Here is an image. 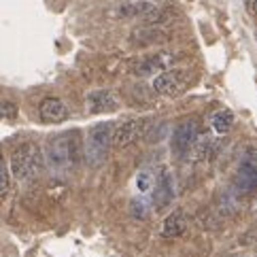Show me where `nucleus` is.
<instances>
[{"label":"nucleus","instance_id":"13","mask_svg":"<svg viewBox=\"0 0 257 257\" xmlns=\"http://www.w3.org/2000/svg\"><path fill=\"white\" fill-rule=\"evenodd\" d=\"M187 227V221H185V215H183V210H174L166 217V221L162 225V236L164 238H177L185 232Z\"/></svg>","mask_w":257,"mask_h":257},{"label":"nucleus","instance_id":"4","mask_svg":"<svg viewBox=\"0 0 257 257\" xmlns=\"http://www.w3.org/2000/svg\"><path fill=\"white\" fill-rule=\"evenodd\" d=\"M191 70L189 68H177V70H164L158 77L153 79V89L158 91L160 96H179L187 89V85L191 83Z\"/></svg>","mask_w":257,"mask_h":257},{"label":"nucleus","instance_id":"10","mask_svg":"<svg viewBox=\"0 0 257 257\" xmlns=\"http://www.w3.org/2000/svg\"><path fill=\"white\" fill-rule=\"evenodd\" d=\"M39 113L43 117V121H47V123H62L64 119L68 117V108H66V104H64L60 98H45L41 102V106H39Z\"/></svg>","mask_w":257,"mask_h":257},{"label":"nucleus","instance_id":"9","mask_svg":"<svg viewBox=\"0 0 257 257\" xmlns=\"http://www.w3.org/2000/svg\"><path fill=\"white\" fill-rule=\"evenodd\" d=\"M85 102H87L89 113H111L119 108V100L115 98L113 91H108V89L89 91Z\"/></svg>","mask_w":257,"mask_h":257},{"label":"nucleus","instance_id":"20","mask_svg":"<svg viewBox=\"0 0 257 257\" xmlns=\"http://www.w3.org/2000/svg\"><path fill=\"white\" fill-rule=\"evenodd\" d=\"M244 5H246V9H249L251 15H257V0H244Z\"/></svg>","mask_w":257,"mask_h":257},{"label":"nucleus","instance_id":"2","mask_svg":"<svg viewBox=\"0 0 257 257\" xmlns=\"http://www.w3.org/2000/svg\"><path fill=\"white\" fill-rule=\"evenodd\" d=\"M115 123H96L85 141V160L89 166H102L113 147Z\"/></svg>","mask_w":257,"mask_h":257},{"label":"nucleus","instance_id":"8","mask_svg":"<svg viewBox=\"0 0 257 257\" xmlns=\"http://www.w3.org/2000/svg\"><path fill=\"white\" fill-rule=\"evenodd\" d=\"M117 17H155L160 11L153 0H127L117 7Z\"/></svg>","mask_w":257,"mask_h":257},{"label":"nucleus","instance_id":"7","mask_svg":"<svg viewBox=\"0 0 257 257\" xmlns=\"http://www.w3.org/2000/svg\"><path fill=\"white\" fill-rule=\"evenodd\" d=\"M143 125H145L143 119H130V121L117 125L115 132H113V147L115 149H125V147H130L143 134V130H145Z\"/></svg>","mask_w":257,"mask_h":257},{"label":"nucleus","instance_id":"15","mask_svg":"<svg viewBox=\"0 0 257 257\" xmlns=\"http://www.w3.org/2000/svg\"><path fill=\"white\" fill-rule=\"evenodd\" d=\"M210 147H213V141H208V139H200V141H196L194 149H196V155H198V160H200V162H204V160L210 158Z\"/></svg>","mask_w":257,"mask_h":257},{"label":"nucleus","instance_id":"6","mask_svg":"<svg viewBox=\"0 0 257 257\" xmlns=\"http://www.w3.org/2000/svg\"><path fill=\"white\" fill-rule=\"evenodd\" d=\"M153 206L155 208H166L168 204H172L174 200V179L168 168H162V172L158 174V179L153 183Z\"/></svg>","mask_w":257,"mask_h":257},{"label":"nucleus","instance_id":"11","mask_svg":"<svg viewBox=\"0 0 257 257\" xmlns=\"http://www.w3.org/2000/svg\"><path fill=\"white\" fill-rule=\"evenodd\" d=\"M234 183H236L238 189L244 191V194L257 191V164H253V162L240 164L236 174H234Z\"/></svg>","mask_w":257,"mask_h":257},{"label":"nucleus","instance_id":"5","mask_svg":"<svg viewBox=\"0 0 257 257\" xmlns=\"http://www.w3.org/2000/svg\"><path fill=\"white\" fill-rule=\"evenodd\" d=\"M196 141H198V123L194 119H187L172 134V153L179 155V158H185L194 149Z\"/></svg>","mask_w":257,"mask_h":257},{"label":"nucleus","instance_id":"21","mask_svg":"<svg viewBox=\"0 0 257 257\" xmlns=\"http://www.w3.org/2000/svg\"><path fill=\"white\" fill-rule=\"evenodd\" d=\"M153 3H155V0H153Z\"/></svg>","mask_w":257,"mask_h":257},{"label":"nucleus","instance_id":"14","mask_svg":"<svg viewBox=\"0 0 257 257\" xmlns=\"http://www.w3.org/2000/svg\"><path fill=\"white\" fill-rule=\"evenodd\" d=\"M234 123V113L232 111H219L213 117V130L217 134H225Z\"/></svg>","mask_w":257,"mask_h":257},{"label":"nucleus","instance_id":"18","mask_svg":"<svg viewBox=\"0 0 257 257\" xmlns=\"http://www.w3.org/2000/svg\"><path fill=\"white\" fill-rule=\"evenodd\" d=\"M7 189H9V172H7L5 160L0 158V196L7 194Z\"/></svg>","mask_w":257,"mask_h":257},{"label":"nucleus","instance_id":"16","mask_svg":"<svg viewBox=\"0 0 257 257\" xmlns=\"http://www.w3.org/2000/svg\"><path fill=\"white\" fill-rule=\"evenodd\" d=\"M136 183H139V189H141V191H149V189L153 187L155 179L151 177V172H149V170H143V172L139 174V181H136Z\"/></svg>","mask_w":257,"mask_h":257},{"label":"nucleus","instance_id":"3","mask_svg":"<svg viewBox=\"0 0 257 257\" xmlns=\"http://www.w3.org/2000/svg\"><path fill=\"white\" fill-rule=\"evenodd\" d=\"M47 164L53 170H68L72 166H77L79 162V145L77 136L72 134H62L58 139H53L47 145Z\"/></svg>","mask_w":257,"mask_h":257},{"label":"nucleus","instance_id":"17","mask_svg":"<svg viewBox=\"0 0 257 257\" xmlns=\"http://www.w3.org/2000/svg\"><path fill=\"white\" fill-rule=\"evenodd\" d=\"M17 115V106L13 102H0V121H5V119H11Z\"/></svg>","mask_w":257,"mask_h":257},{"label":"nucleus","instance_id":"12","mask_svg":"<svg viewBox=\"0 0 257 257\" xmlns=\"http://www.w3.org/2000/svg\"><path fill=\"white\" fill-rule=\"evenodd\" d=\"M170 60L166 56H151V58H145L141 60L139 64L134 66V72L139 77H147V75H160V72H164L168 68Z\"/></svg>","mask_w":257,"mask_h":257},{"label":"nucleus","instance_id":"19","mask_svg":"<svg viewBox=\"0 0 257 257\" xmlns=\"http://www.w3.org/2000/svg\"><path fill=\"white\" fill-rule=\"evenodd\" d=\"M132 215H134V217H141V219L147 217V206L141 204V200H134V202H132Z\"/></svg>","mask_w":257,"mask_h":257},{"label":"nucleus","instance_id":"1","mask_svg":"<svg viewBox=\"0 0 257 257\" xmlns=\"http://www.w3.org/2000/svg\"><path fill=\"white\" fill-rule=\"evenodd\" d=\"M43 166H45V155L41 147L34 143H24L11 153V172L20 181L36 177Z\"/></svg>","mask_w":257,"mask_h":257}]
</instances>
